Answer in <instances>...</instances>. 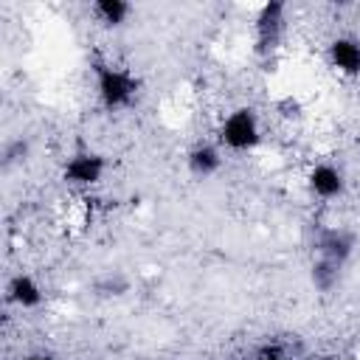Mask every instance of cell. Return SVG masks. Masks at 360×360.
Segmentation results:
<instances>
[{
    "mask_svg": "<svg viewBox=\"0 0 360 360\" xmlns=\"http://www.w3.org/2000/svg\"><path fill=\"white\" fill-rule=\"evenodd\" d=\"M307 186L318 200H335L346 191V177L335 163H315L307 174Z\"/></svg>",
    "mask_w": 360,
    "mask_h": 360,
    "instance_id": "5",
    "label": "cell"
},
{
    "mask_svg": "<svg viewBox=\"0 0 360 360\" xmlns=\"http://www.w3.org/2000/svg\"><path fill=\"white\" fill-rule=\"evenodd\" d=\"M90 11L98 17V22L115 28V25H124L127 22V17L132 14V6L124 3V0H98V3L90 6Z\"/></svg>",
    "mask_w": 360,
    "mask_h": 360,
    "instance_id": "10",
    "label": "cell"
},
{
    "mask_svg": "<svg viewBox=\"0 0 360 360\" xmlns=\"http://www.w3.org/2000/svg\"><path fill=\"white\" fill-rule=\"evenodd\" d=\"M186 166H188V172L194 177H211L222 166V152H219V146L205 143V141L202 143H194L188 149V155H186Z\"/></svg>",
    "mask_w": 360,
    "mask_h": 360,
    "instance_id": "9",
    "label": "cell"
},
{
    "mask_svg": "<svg viewBox=\"0 0 360 360\" xmlns=\"http://www.w3.org/2000/svg\"><path fill=\"white\" fill-rule=\"evenodd\" d=\"M17 360H51L48 354H22V357H17Z\"/></svg>",
    "mask_w": 360,
    "mask_h": 360,
    "instance_id": "15",
    "label": "cell"
},
{
    "mask_svg": "<svg viewBox=\"0 0 360 360\" xmlns=\"http://www.w3.org/2000/svg\"><path fill=\"white\" fill-rule=\"evenodd\" d=\"M340 270H343V267H338V264H329V262H323V259H315V264H312V270H309L312 287L321 290V292H329V290L340 281Z\"/></svg>",
    "mask_w": 360,
    "mask_h": 360,
    "instance_id": "11",
    "label": "cell"
},
{
    "mask_svg": "<svg viewBox=\"0 0 360 360\" xmlns=\"http://www.w3.org/2000/svg\"><path fill=\"white\" fill-rule=\"evenodd\" d=\"M354 245H357V239H354L352 231H346V228H329V231H323L318 236V259L343 267L352 259Z\"/></svg>",
    "mask_w": 360,
    "mask_h": 360,
    "instance_id": "4",
    "label": "cell"
},
{
    "mask_svg": "<svg viewBox=\"0 0 360 360\" xmlns=\"http://www.w3.org/2000/svg\"><path fill=\"white\" fill-rule=\"evenodd\" d=\"M6 298H8L11 304L22 307V309H34V307L42 304V287L37 284L34 276H28V273H14V276L8 278V284H6Z\"/></svg>",
    "mask_w": 360,
    "mask_h": 360,
    "instance_id": "8",
    "label": "cell"
},
{
    "mask_svg": "<svg viewBox=\"0 0 360 360\" xmlns=\"http://www.w3.org/2000/svg\"><path fill=\"white\" fill-rule=\"evenodd\" d=\"M326 56H329V65L340 73V76H360V42L354 37H338L329 42L326 48Z\"/></svg>",
    "mask_w": 360,
    "mask_h": 360,
    "instance_id": "7",
    "label": "cell"
},
{
    "mask_svg": "<svg viewBox=\"0 0 360 360\" xmlns=\"http://www.w3.org/2000/svg\"><path fill=\"white\" fill-rule=\"evenodd\" d=\"M256 360H287V357H284V354H278L276 349H270V352H264V354H259Z\"/></svg>",
    "mask_w": 360,
    "mask_h": 360,
    "instance_id": "14",
    "label": "cell"
},
{
    "mask_svg": "<svg viewBox=\"0 0 360 360\" xmlns=\"http://www.w3.org/2000/svg\"><path fill=\"white\" fill-rule=\"evenodd\" d=\"M98 290H104V295H121L127 292V278H104Z\"/></svg>",
    "mask_w": 360,
    "mask_h": 360,
    "instance_id": "13",
    "label": "cell"
},
{
    "mask_svg": "<svg viewBox=\"0 0 360 360\" xmlns=\"http://www.w3.org/2000/svg\"><path fill=\"white\" fill-rule=\"evenodd\" d=\"M284 14L287 6L284 3H264L256 14V53L267 56L278 48L281 34H284Z\"/></svg>",
    "mask_w": 360,
    "mask_h": 360,
    "instance_id": "3",
    "label": "cell"
},
{
    "mask_svg": "<svg viewBox=\"0 0 360 360\" xmlns=\"http://www.w3.org/2000/svg\"><path fill=\"white\" fill-rule=\"evenodd\" d=\"M104 177V158L96 152H76L65 163V180L73 186H93Z\"/></svg>",
    "mask_w": 360,
    "mask_h": 360,
    "instance_id": "6",
    "label": "cell"
},
{
    "mask_svg": "<svg viewBox=\"0 0 360 360\" xmlns=\"http://www.w3.org/2000/svg\"><path fill=\"white\" fill-rule=\"evenodd\" d=\"M262 129H259V115L250 107H239L225 115L219 127V143L231 152H248L259 143Z\"/></svg>",
    "mask_w": 360,
    "mask_h": 360,
    "instance_id": "2",
    "label": "cell"
},
{
    "mask_svg": "<svg viewBox=\"0 0 360 360\" xmlns=\"http://www.w3.org/2000/svg\"><path fill=\"white\" fill-rule=\"evenodd\" d=\"M25 155H28V143H25L22 138L8 141V143L3 146V163H6V166H11L14 160H25Z\"/></svg>",
    "mask_w": 360,
    "mask_h": 360,
    "instance_id": "12",
    "label": "cell"
},
{
    "mask_svg": "<svg viewBox=\"0 0 360 360\" xmlns=\"http://www.w3.org/2000/svg\"><path fill=\"white\" fill-rule=\"evenodd\" d=\"M93 73H96L98 101L107 110H121V107L132 104V98L138 96V82L129 70H124L118 65H110V62H96Z\"/></svg>",
    "mask_w": 360,
    "mask_h": 360,
    "instance_id": "1",
    "label": "cell"
}]
</instances>
